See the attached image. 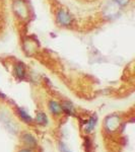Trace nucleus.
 Instances as JSON below:
<instances>
[{"label":"nucleus","mask_w":135,"mask_h":152,"mask_svg":"<svg viewBox=\"0 0 135 152\" xmlns=\"http://www.w3.org/2000/svg\"><path fill=\"white\" fill-rule=\"evenodd\" d=\"M12 10L15 15L21 19H26L29 18V8L23 0H13L12 1Z\"/></svg>","instance_id":"obj_1"},{"label":"nucleus","mask_w":135,"mask_h":152,"mask_svg":"<svg viewBox=\"0 0 135 152\" xmlns=\"http://www.w3.org/2000/svg\"><path fill=\"white\" fill-rule=\"evenodd\" d=\"M56 23L60 26H69L73 23V16L65 9H59L56 13Z\"/></svg>","instance_id":"obj_2"},{"label":"nucleus","mask_w":135,"mask_h":152,"mask_svg":"<svg viewBox=\"0 0 135 152\" xmlns=\"http://www.w3.org/2000/svg\"><path fill=\"white\" fill-rule=\"evenodd\" d=\"M23 50L28 55H32L36 52L37 50V45L34 41H31V40H26L24 41L23 43Z\"/></svg>","instance_id":"obj_3"},{"label":"nucleus","mask_w":135,"mask_h":152,"mask_svg":"<svg viewBox=\"0 0 135 152\" xmlns=\"http://www.w3.org/2000/svg\"><path fill=\"white\" fill-rule=\"evenodd\" d=\"M14 74L18 79H24L26 77V68L23 63H18L14 65Z\"/></svg>","instance_id":"obj_4"},{"label":"nucleus","mask_w":135,"mask_h":152,"mask_svg":"<svg viewBox=\"0 0 135 152\" xmlns=\"http://www.w3.org/2000/svg\"><path fill=\"white\" fill-rule=\"evenodd\" d=\"M119 118L117 116H112L109 117L106 121V125H107V128L109 130H115L119 126Z\"/></svg>","instance_id":"obj_5"},{"label":"nucleus","mask_w":135,"mask_h":152,"mask_svg":"<svg viewBox=\"0 0 135 152\" xmlns=\"http://www.w3.org/2000/svg\"><path fill=\"white\" fill-rule=\"evenodd\" d=\"M49 107H50V111L53 113V114H60L62 112V107H61V104H59L57 102H54V100H51L50 104H49Z\"/></svg>","instance_id":"obj_6"},{"label":"nucleus","mask_w":135,"mask_h":152,"mask_svg":"<svg viewBox=\"0 0 135 152\" xmlns=\"http://www.w3.org/2000/svg\"><path fill=\"white\" fill-rule=\"evenodd\" d=\"M61 107H62V111L65 112L66 114H68V115H70L73 113V107L69 102H64L62 104H61Z\"/></svg>","instance_id":"obj_7"},{"label":"nucleus","mask_w":135,"mask_h":152,"mask_svg":"<svg viewBox=\"0 0 135 152\" xmlns=\"http://www.w3.org/2000/svg\"><path fill=\"white\" fill-rule=\"evenodd\" d=\"M23 141L26 142V145H29L32 147H34L36 145L35 139H34L33 136H32V135H29V134H24L23 135Z\"/></svg>","instance_id":"obj_8"},{"label":"nucleus","mask_w":135,"mask_h":152,"mask_svg":"<svg viewBox=\"0 0 135 152\" xmlns=\"http://www.w3.org/2000/svg\"><path fill=\"white\" fill-rule=\"evenodd\" d=\"M37 122H38L39 124L41 125H46L48 122V119L47 117H46L45 114H43V113H39L38 115H37V118H36Z\"/></svg>","instance_id":"obj_9"},{"label":"nucleus","mask_w":135,"mask_h":152,"mask_svg":"<svg viewBox=\"0 0 135 152\" xmlns=\"http://www.w3.org/2000/svg\"><path fill=\"white\" fill-rule=\"evenodd\" d=\"M18 114H19V116H21V118L23 120H24V121L26 122V123H29V122L32 121V118L29 116L28 114H26V112L23 111V110H21V109H18Z\"/></svg>","instance_id":"obj_10"},{"label":"nucleus","mask_w":135,"mask_h":152,"mask_svg":"<svg viewBox=\"0 0 135 152\" xmlns=\"http://www.w3.org/2000/svg\"><path fill=\"white\" fill-rule=\"evenodd\" d=\"M95 125V117H92L90 120H88L87 125V127H85V130H87V132H90L92 129H94Z\"/></svg>","instance_id":"obj_11"},{"label":"nucleus","mask_w":135,"mask_h":152,"mask_svg":"<svg viewBox=\"0 0 135 152\" xmlns=\"http://www.w3.org/2000/svg\"><path fill=\"white\" fill-rule=\"evenodd\" d=\"M116 1V3L118 4L119 6H122V7H124V6H126L127 4L130 2V0H115Z\"/></svg>","instance_id":"obj_12"},{"label":"nucleus","mask_w":135,"mask_h":152,"mask_svg":"<svg viewBox=\"0 0 135 152\" xmlns=\"http://www.w3.org/2000/svg\"><path fill=\"white\" fill-rule=\"evenodd\" d=\"M60 148H61V151H62V152H68V151H67V149L65 148V146L63 145V144H61Z\"/></svg>","instance_id":"obj_13"},{"label":"nucleus","mask_w":135,"mask_h":152,"mask_svg":"<svg viewBox=\"0 0 135 152\" xmlns=\"http://www.w3.org/2000/svg\"><path fill=\"white\" fill-rule=\"evenodd\" d=\"M19 152H32V151H29V150H28V149H23V150H21Z\"/></svg>","instance_id":"obj_14"}]
</instances>
